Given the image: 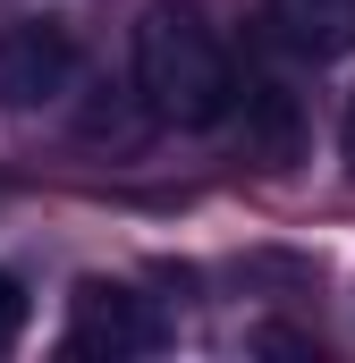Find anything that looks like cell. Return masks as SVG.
Wrapping results in <instances>:
<instances>
[{
  "label": "cell",
  "instance_id": "obj_1",
  "mask_svg": "<svg viewBox=\"0 0 355 363\" xmlns=\"http://www.w3.org/2000/svg\"><path fill=\"white\" fill-rule=\"evenodd\" d=\"M136 93L161 127H220L229 101H237V68H229V43L212 34V17L195 0H153L136 17Z\"/></svg>",
  "mask_w": 355,
  "mask_h": 363
},
{
  "label": "cell",
  "instance_id": "obj_2",
  "mask_svg": "<svg viewBox=\"0 0 355 363\" xmlns=\"http://www.w3.org/2000/svg\"><path fill=\"white\" fill-rule=\"evenodd\" d=\"M85 77V51L60 17H17L0 26V110H51Z\"/></svg>",
  "mask_w": 355,
  "mask_h": 363
},
{
  "label": "cell",
  "instance_id": "obj_3",
  "mask_svg": "<svg viewBox=\"0 0 355 363\" xmlns=\"http://www.w3.org/2000/svg\"><path fill=\"white\" fill-rule=\"evenodd\" d=\"M77 363L93 355H110V363H127V355H153L161 347V313L136 296V287H110V279H85L77 287V304H68V338H60Z\"/></svg>",
  "mask_w": 355,
  "mask_h": 363
},
{
  "label": "cell",
  "instance_id": "obj_4",
  "mask_svg": "<svg viewBox=\"0 0 355 363\" xmlns=\"http://www.w3.org/2000/svg\"><path fill=\"white\" fill-rule=\"evenodd\" d=\"M229 118H237V135H246V152H254L263 169H288V161L305 152V101L288 93V77H271V68H246V77H237Z\"/></svg>",
  "mask_w": 355,
  "mask_h": 363
},
{
  "label": "cell",
  "instance_id": "obj_5",
  "mask_svg": "<svg viewBox=\"0 0 355 363\" xmlns=\"http://www.w3.org/2000/svg\"><path fill=\"white\" fill-rule=\"evenodd\" d=\"M271 34L296 60H347L355 51V0H271Z\"/></svg>",
  "mask_w": 355,
  "mask_h": 363
},
{
  "label": "cell",
  "instance_id": "obj_6",
  "mask_svg": "<svg viewBox=\"0 0 355 363\" xmlns=\"http://www.w3.org/2000/svg\"><path fill=\"white\" fill-rule=\"evenodd\" d=\"M77 127H85V144H119V152H127V144H136L144 127H161V118L144 110V93L93 85V101H85V118H77Z\"/></svg>",
  "mask_w": 355,
  "mask_h": 363
},
{
  "label": "cell",
  "instance_id": "obj_7",
  "mask_svg": "<svg viewBox=\"0 0 355 363\" xmlns=\"http://www.w3.org/2000/svg\"><path fill=\"white\" fill-rule=\"evenodd\" d=\"M17 330H26V287H17V279L0 271V355L17 347Z\"/></svg>",
  "mask_w": 355,
  "mask_h": 363
},
{
  "label": "cell",
  "instance_id": "obj_8",
  "mask_svg": "<svg viewBox=\"0 0 355 363\" xmlns=\"http://www.w3.org/2000/svg\"><path fill=\"white\" fill-rule=\"evenodd\" d=\"M339 135H347V161H355V93H347V127H339Z\"/></svg>",
  "mask_w": 355,
  "mask_h": 363
}]
</instances>
